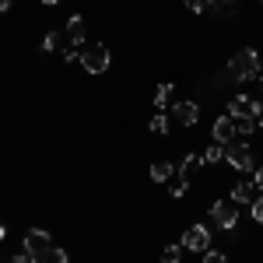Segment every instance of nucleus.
Here are the masks:
<instances>
[{
  "mask_svg": "<svg viewBox=\"0 0 263 263\" xmlns=\"http://www.w3.org/2000/svg\"><path fill=\"white\" fill-rule=\"evenodd\" d=\"M228 70H232L235 81H253V78H260V57H256V49H239V53L228 60Z\"/></svg>",
  "mask_w": 263,
  "mask_h": 263,
  "instance_id": "1",
  "label": "nucleus"
},
{
  "mask_svg": "<svg viewBox=\"0 0 263 263\" xmlns=\"http://www.w3.org/2000/svg\"><path fill=\"white\" fill-rule=\"evenodd\" d=\"M211 218H214V224H218V228L232 232V228H235V221H239V203H235V200L211 203Z\"/></svg>",
  "mask_w": 263,
  "mask_h": 263,
  "instance_id": "2",
  "label": "nucleus"
},
{
  "mask_svg": "<svg viewBox=\"0 0 263 263\" xmlns=\"http://www.w3.org/2000/svg\"><path fill=\"white\" fill-rule=\"evenodd\" d=\"M81 63L88 74H102L105 67H109V49L102 46V42H95V46H84L81 49Z\"/></svg>",
  "mask_w": 263,
  "mask_h": 263,
  "instance_id": "3",
  "label": "nucleus"
},
{
  "mask_svg": "<svg viewBox=\"0 0 263 263\" xmlns=\"http://www.w3.org/2000/svg\"><path fill=\"white\" fill-rule=\"evenodd\" d=\"M224 162L232 165V168H239V172H249V168H253V151H249L246 144L228 141L224 144Z\"/></svg>",
  "mask_w": 263,
  "mask_h": 263,
  "instance_id": "4",
  "label": "nucleus"
},
{
  "mask_svg": "<svg viewBox=\"0 0 263 263\" xmlns=\"http://www.w3.org/2000/svg\"><path fill=\"white\" fill-rule=\"evenodd\" d=\"M207 246H211V232L203 228V224H190L186 228V235H182V249H190V253H207Z\"/></svg>",
  "mask_w": 263,
  "mask_h": 263,
  "instance_id": "5",
  "label": "nucleus"
},
{
  "mask_svg": "<svg viewBox=\"0 0 263 263\" xmlns=\"http://www.w3.org/2000/svg\"><path fill=\"white\" fill-rule=\"evenodd\" d=\"M228 109H232L228 116H235V120H260V116H263V105H256V102L246 99V95H235Z\"/></svg>",
  "mask_w": 263,
  "mask_h": 263,
  "instance_id": "6",
  "label": "nucleus"
},
{
  "mask_svg": "<svg viewBox=\"0 0 263 263\" xmlns=\"http://www.w3.org/2000/svg\"><path fill=\"white\" fill-rule=\"evenodd\" d=\"M49 246H53L49 232H39V228H32V232L25 235V253H32V256H42Z\"/></svg>",
  "mask_w": 263,
  "mask_h": 263,
  "instance_id": "7",
  "label": "nucleus"
},
{
  "mask_svg": "<svg viewBox=\"0 0 263 263\" xmlns=\"http://www.w3.org/2000/svg\"><path fill=\"white\" fill-rule=\"evenodd\" d=\"M172 112H176V120L182 126H193V123L200 120V109H197V102H176L172 105Z\"/></svg>",
  "mask_w": 263,
  "mask_h": 263,
  "instance_id": "8",
  "label": "nucleus"
},
{
  "mask_svg": "<svg viewBox=\"0 0 263 263\" xmlns=\"http://www.w3.org/2000/svg\"><path fill=\"white\" fill-rule=\"evenodd\" d=\"M232 137H235V116H221V120H214V141L228 144Z\"/></svg>",
  "mask_w": 263,
  "mask_h": 263,
  "instance_id": "9",
  "label": "nucleus"
},
{
  "mask_svg": "<svg viewBox=\"0 0 263 263\" xmlns=\"http://www.w3.org/2000/svg\"><path fill=\"white\" fill-rule=\"evenodd\" d=\"M256 197H260V186L256 182H239L232 190V200L235 203H256Z\"/></svg>",
  "mask_w": 263,
  "mask_h": 263,
  "instance_id": "10",
  "label": "nucleus"
},
{
  "mask_svg": "<svg viewBox=\"0 0 263 263\" xmlns=\"http://www.w3.org/2000/svg\"><path fill=\"white\" fill-rule=\"evenodd\" d=\"M67 39L74 42V46H84V18L81 14H74V18L67 21Z\"/></svg>",
  "mask_w": 263,
  "mask_h": 263,
  "instance_id": "11",
  "label": "nucleus"
},
{
  "mask_svg": "<svg viewBox=\"0 0 263 263\" xmlns=\"http://www.w3.org/2000/svg\"><path fill=\"white\" fill-rule=\"evenodd\" d=\"M35 263H70V260H67V253H63V249L49 246V249H46L42 256H35Z\"/></svg>",
  "mask_w": 263,
  "mask_h": 263,
  "instance_id": "12",
  "label": "nucleus"
},
{
  "mask_svg": "<svg viewBox=\"0 0 263 263\" xmlns=\"http://www.w3.org/2000/svg\"><path fill=\"white\" fill-rule=\"evenodd\" d=\"M168 176H172V162H155L151 165V179L155 182H165Z\"/></svg>",
  "mask_w": 263,
  "mask_h": 263,
  "instance_id": "13",
  "label": "nucleus"
},
{
  "mask_svg": "<svg viewBox=\"0 0 263 263\" xmlns=\"http://www.w3.org/2000/svg\"><path fill=\"white\" fill-rule=\"evenodd\" d=\"M221 158H224V144H211V147H207V151L200 155V162H203V165H211V162H221Z\"/></svg>",
  "mask_w": 263,
  "mask_h": 263,
  "instance_id": "14",
  "label": "nucleus"
},
{
  "mask_svg": "<svg viewBox=\"0 0 263 263\" xmlns=\"http://www.w3.org/2000/svg\"><path fill=\"white\" fill-rule=\"evenodd\" d=\"M168 99H172V84H162L158 95H155V105H158V109H168Z\"/></svg>",
  "mask_w": 263,
  "mask_h": 263,
  "instance_id": "15",
  "label": "nucleus"
},
{
  "mask_svg": "<svg viewBox=\"0 0 263 263\" xmlns=\"http://www.w3.org/2000/svg\"><path fill=\"white\" fill-rule=\"evenodd\" d=\"M207 7L218 11V14H232V11H235V0H211Z\"/></svg>",
  "mask_w": 263,
  "mask_h": 263,
  "instance_id": "16",
  "label": "nucleus"
},
{
  "mask_svg": "<svg viewBox=\"0 0 263 263\" xmlns=\"http://www.w3.org/2000/svg\"><path fill=\"white\" fill-rule=\"evenodd\" d=\"M179 260H182L179 246H165V249H162V263H179Z\"/></svg>",
  "mask_w": 263,
  "mask_h": 263,
  "instance_id": "17",
  "label": "nucleus"
},
{
  "mask_svg": "<svg viewBox=\"0 0 263 263\" xmlns=\"http://www.w3.org/2000/svg\"><path fill=\"white\" fill-rule=\"evenodd\" d=\"M193 165H200V155H186V158L179 162V176H182V179L190 176V168H193Z\"/></svg>",
  "mask_w": 263,
  "mask_h": 263,
  "instance_id": "18",
  "label": "nucleus"
},
{
  "mask_svg": "<svg viewBox=\"0 0 263 263\" xmlns=\"http://www.w3.org/2000/svg\"><path fill=\"white\" fill-rule=\"evenodd\" d=\"M60 32H49V35H46V39H42V53H53V49H57V46H60Z\"/></svg>",
  "mask_w": 263,
  "mask_h": 263,
  "instance_id": "19",
  "label": "nucleus"
},
{
  "mask_svg": "<svg viewBox=\"0 0 263 263\" xmlns=\"http://www.w3.org/2000/svg\"><path fill=\"white\" fill-rule=\"evenodd\" d=\"M256 120H235V134H256Z\"/></svg>",
  "mask_w": 263,
  "mask_h": 263,
  "instance_id": "20",
  "label": "nucleus"
},
{
  "mask_svg": "<svg viewBox=\"0 0 263 263\" xmlns=\"http://www.w3.org/2000/svg\"><path fill=\"white\" fill-rule=\"evenodd\" d=\"M165 130H168V120H165L162 112H158V116H151V134H165Z\"/></svg>",
  "mask_w": 263,
  "mask_h": 263,
  "instance_id": "21",
  "label": "nucleus"
},
{
  "mask_svg": "<svg viewBox=\"0 0 263 263\" xmlns=\"http://www.w3.org/2000/svg\"><path fill=\"white\" fill-rule=\"evenodd\" d=\"M203 263H228V256L218 253V249H207V253H203Z\"/></svg>",
  "mask_w": 263,
  "mask_h": 263,
  "instance_id": "22",
  "label": "nucleus"
},
{
  "mask_svg": "<svg viewBox=\"0 0 263 263\" xmlns=\"http://www.w3.org/2000/svg\"><path fill=\"white\" fill-rule=\"evenodd\" d=\"M186 190H190V182H186V179H182V176H179V182H176V186H172L168 193H172V197L179 200V197H186Z\"/></svg>",
  "mask_w": 263,
  "mask_h": 263,
  "instance_id": "23",
  "label": "nucleus"
},
{
  "mask_svg": "<svg viewBox=\"0 0 263 263\" xmlns=\"http://www.w3.org/2000/svg\"><path fill=\"white\" fill-rule=\"evenodd\" d=\"M186 4V11H193V14H200L203 7H207V0H182Z\"/></svg>",
  "mask_w": 263,
  "mask_h": 263,
  "instance_id": "24",
  "label": "nucleus"
},
{
  "mask_svg": "<svg viewBox=\"0 0 263 263\" xmlns=\"http://www.w3.org/2000/svg\"><path fill=\"white\" fill-rule=\"evenodd\" d=\"M253 218H256V221L263 224V193L256 197V203H253Z\"/></svg>",
  "mask_w": 263,
  "mask_h": 263,
  "instance_id": "25",
  "label": "nucleus"
},
{
  "mask_svg": "<svg viewBox=\"0 0 263 263\" xmlns=\"http://www.w3.org/2000/svg\"><path fill=\"white\" fill-rule=\"evenodd\" d=\"M7 263H35V256L32 253H18V256H11Z\"/></svg>",
  "mask_w": 263,
  "mask_h": 263,
  "instance_id": "26",
  "label": "nucleus"
},
{
  "mask_svg": "<svg viewBox=\"0 0 263 263\" xmlns=\"http://www.w3.org/2000/svg\"><path fill=\"white\" fill-rule=\"evenodd\" d=\"M63 60H67V63L81 60V49H63Z\"/></svg>",
  "mask_w": 263,
  "mask_h": 263,
  "instance_id": "27",
  "label": "nucleus"
},
{
  "mask_svg": "<svg viewBox=\"0 0 263 263\" xmlns=\"http://www.w3.org/2000/svg\"><path fill=\"white\" fill-rule=\"evenodd\" d=\"M253 182H256V186H260V190H263V165H260V168H256V176H253Z\"/></svg>",
  "mask_w": 263,
  "mask_h": 263,
  "instance_id": "28",
  "label": "nucleus"
},
{
  "mask_svg": "<svg viewBox=\"0 0 263 263\" xmlns=\"http://www.w3.org/2000/svg\"><path fill=\"white\" fill-rule=\"evenodd\" d=\"M7 7H11V0H0V11H7Z\"/></svg>",
  "mask_w": 263,
  "mask_h": 263,
  "instance_id": "29",
  "label": "nucleus"
},
{
  "mask_svg": "<svg viewBox=\"0 0 263 263\" xmlns=\"http://www.w3.org/2000/svg\"><path fill=\"white\" fill-rule=\"evenodd\" d=\"M4 235H7V228H4V221H0V239H4Z\"/></svg>",
  "mask_w": 263,
  "mask_h": 263,
  "instance_id": "30",
  "label": "nucleus"
},
{
  "mask_svg": "<svg viewBox=\"0 0 263 263\" xmlns=\"http://www.w3.org/2000/svg\"><path fill=\"white\" fill-rule=\"evenodd\" d=\"M42 4H49V7H53V4H60V0H42Z\"/></svg>",
  "mask_w": 263,
  "mask_h": 263,
  "instance_id": "31",
  "label": "nucleus"
},
{
  "mask_svg": "<svg viewBox=\"0 0 263 263\" xmlns=\"http://www.w3.org/2000/svg\"><path fill=\"white\" fill-rule=\"evenodd\" d=\"M256 123H260V130H263V116H260V120H256Z\"/></svg>",
  "mask_w": 263,
  "mask_h": 263,
  "instance_id": "32",
  "label": "nucleus"
},
{
  "mask_svg": "<svg viewBox=\"0 0 263 263\" xmlns=\"http://www.w3.org/2000/svg\"><path fill=\"white\" fill-rule=\"evenodd\" d=\"M260 4H263V0H260Z\"/></svg>",
  "mask_w": 263,
  "mask_h": 263,
  "instance_id": "33",
  "label": "nucleus"
},
{
  "mask_svg": "<svg viewBox=\"0 0 263 263\" xmlns=\"http://www.w3.org/2000/svg\"><path fill=\"white\" fill-rule=\"evenodd\" d=\"M260 81H263V78H260Z\"/></svg>",
  "mask_w": 263,
  "mask_h": 263,
  "instance_id": "34",
  "label": "nucleus"
}]
</instances>
